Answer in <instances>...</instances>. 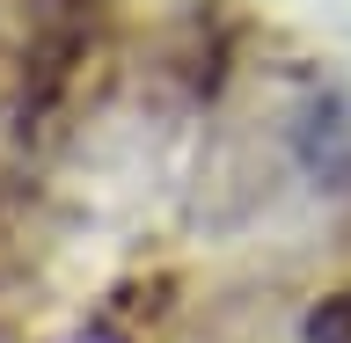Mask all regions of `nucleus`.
<instances>
[{"instance_id": "obj_1", "label": "nucleus", "mask_w": 351, "mask_h": 343, "mask_svg": "<svg viewBox=\"0 0 351 343\" xmlns=\"http://www.w3.org/2000/svg\"><path fill=\"white\" fill-rule=\"evenodd\" d=\"M117 0H29L22 15V66H15V125L37 131L59 117L81 73L110 51Z\"/></svg>"}, {"instance_id": "obj_2", "label": "nucleus", "mask_w": 351, "mask_h": 343, "mask_svg": "<svg viewBox=\"0 0 351 343\" xmlns=\"http://www.w3.org/2000/svg\"><path fill=\"white\" fill-rule=\"evenodd\" d=\"M300 336L307 343H351V285H337V292H322V300L307 307Z\"/></svg>"}]
</instances>
